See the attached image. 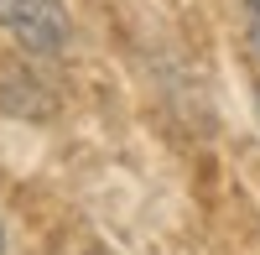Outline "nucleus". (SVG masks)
Instances as JSON below:
<instances>
[{
  "instance_id": "obj_1",
  "label": "nucleus",
  "mask_w": 260,
  "mask_h": 255,
  "mask_svg": "<svg viewBox=\"0 0 260 255\" xmlns=\"http://www.w3.org/2000/svg\"><path fill=\"white\" fill-rule=\"evenodd\" d=\"M0 31L16 37L26 52H62L73 21L62 0H0Z\"/></svg>"
},
{
  "instance_id": "obj_2",
  "label": "nucleus",
  "mask_w": 260,
  "mask_h": 255,
  "mask_svg": "<svg viewBox=\"0 0 260 255\" xmlns=\"http://www.w3.org/2000/svg\"><path fill=\"white\" fill-rule=\"evenodd\" d=\"M245 26H250V47L260 57V0H245Z\"/></svg>"
},
{
  "instance_id": "obj_3",
  "label": "nucleus",
  "mask_w": 260,
  "mask_h": 255,
  "mask_svg": "<svg viewBox=\"0 0 260 255\" xmlns=\"http://www.w3.org/2000/svg\"><path fill=\"white\" fill-rule=\"evenodd\" d=\"M0 255H6V229H0Z\"/></svg>"
},
{
  "instance_id": "obj_4",
  "label": "nucleus",
  "mask_w": 260,
  "mask_h": 255,
  "mask_svg": "<svg viewBox=\"0 0 260 255\" xmlns=\"http://www.w3.org/2000/svg\"><path fill=\"white\" fill-rule=\"evenodd\" d=\"M94 255H104V250H94Z\"/></svg>"
}]
</instances>
